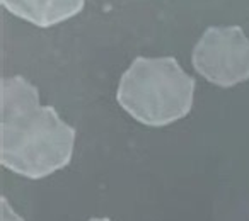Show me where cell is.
<instances>
[{
	"mask_svg": "<svg viewBox=\"0 0 249 221\" xmlns=\"http://www.w3.org/2000/svg\"><path fill=\"white\" fill-rule=\"evenodd\" d=\"M75 129L55 107L41 106L36 85L21 75L0 82V163L38 180L72 160Z\"/></svg>",
	"mask_w": 249,
	"mask_h": 221,
	"instance_id": "cell-1",
	"label": "cell"
},
{
	"mask_svg": "<svg viewBox=\"0 0 249 221\" xmlns=\"http://www.w3.org/2000/svg\"><path fill=\"white\" fill-rule=\"evenodd\" d=\"M195 87L174 56H137L121 75L116 100L135 121L162 128L190 114Z\"/></svg>",
	"mask_w": 249,
	"mask_h": 221,
	"instance_id": "cell-2",
	"label": "cell"
},
{
	"mask_svg": "<svg viewBox=\"0 0 249 221\" xmlns=\"http://www.w3.org/2000/svg\"><path fill=\"white\" fill-rule=\"evenodd\" d=\"M193 66L218 87L249 80V38L241 26H212L193 48Z\"/></svg>",
	"mask_w": 249,
	"mask_h": 221,
	"instance_id": "cell-3",
	"label": "cell"
},
{
	"mask_svg": "<svg viewBox=\"0 0 249 221\" xmlns=\"http://www.w3.org/2000/svg\"><path fill=\"white\" fill-rule=\"evenodd\" d=\"M16 17L38 28H52L69 21L84 9L86 0H0Z\"/></svg>",
	"mask_w": 249,
	"mask_h": 221,
	"instance_id": "cell-4",
	"label": "cell"
},
{
	"mask_svg": "<svg viewBox=\"0 0 249 221\" xmlns=\"http://www.w3.org/2000/svg\"><path fill=\"white\" fill-rule=\"evenodd\" d=\"M0 204H2V221H24L21 216H18V214L12 211L11 204H9V201L5 199V197L0 199Z\"/></svg>",
	"mask_w": 249,
	"mask_h": 221,
	"instance_id": "cell-5",
	"label": "cell"
},
{
	"mask_svg": "<svg viewBox=\"0 0 249 221\" xmlns=\"http://www.w3.org/2000/svg\"><path fill=\"white\" fill-rule=\"evenodd\" d=\"M89 221H111L109 218H90Z\"/></svg>",
	"mask_w": 249,
	"mask_h": 221,
	"instance_id": "cell-6",
	"label": "cell"
}]
</instances>
